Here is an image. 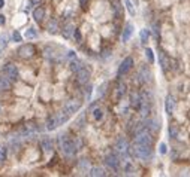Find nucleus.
Wrapping results in <instances>:
<instances>
[{
	"instance_id": "nucleus-31",
	"label": "nucleus",
	"mask_w": 190,
	"mask_h": 177,
	"mask_svg": "<svg viewBox=\"0 0 190 177\" xmlns=\"http://www.w3.org/2000/svg\"><path fill=\"white\" fill-rule=\"evenodd\" d=\"M124 5H126V9L129 10V14L133 17V15H135V8H133L132 2H130V0H124Z\"/></svg>"
},
{
	"instance_id": "nucleus-22",
	"label": "nucleus",
	"mask_w": 190,
	"mask_h": 177,
	"mask_svg": "<svg viewBox=\"0 0 190 177\" xmlns=\"http://www.w3.org/2000/svg\"><path fill=\"white\" fill-rule=\"evenodd\" d=\"M57 30H59V21L55 18H52V19H50V23H48V31L51 34H55Z\"/></svg>"
},
{
	"instance_id": "nucleus-35",
	"label": "nucleus",
	"mask_w": 190,
	"mask_h": 177,
	"mask_svg": "<svg viewBox=\"0 0 190 177\" xmlns=\"http://www.w3.org/2000/svg\"><path fill=\"white\" fill-rule=\"evenodd\" d=\"M79 168L82 170V171H88V161L87 159H82L79 162Z\"/></svg>"
},
{
	"instance_id": "nucleus-20",
	"label": "nucleus",
	"mask_w": 190,
	"mask_h": 177,
	"mask_svg": "<svg viewBox=\"0 0 190 177\" xmlns=\"http://www.w3.org/2000/svg\"><path fill=\"white\" fill-rule=\"evenodd\" d=\"M41 146H42V149L45 152H51L52 150V140L50 137H43L42 140H41Z\"/></svg>"
},
{
	"instance_id": "nucleus-19",
	"label": "nucleus",
	"mask_w": 190,
	"mask_h": 177,
	"mask_svg": "<svg viewBox=\"0 0 190 177\" xmlns=\"http://www.w3.org/2000/svg\"><path fill=\"white\" fill-rule=\"evenodd\" d=\"M43 17H45V9H43L42 6H38V8L33 10V18H35V21L41 23L43 19Z\"/></svg>"
},
{
	"instance_id": "nucleus-28",
	"label": "nucleus",
	"mask_w": 190,
	"mask_h": 177,
	"mask_svg": "<svg viewBox=\"0 0 190 177\" xmlns=\"http://www.w3.org/2000/svg\"><path fill=\"white\" fill-rule=\"evenodd\" d=\"M6 46H8V36L6 34H2L0 36V55H2V52L6 49Z\"/></svg>"
},
{
	"instance_id": "nucleus-3",
	"label": "nucleus",
	"mask_w": 190,
	"mask_h": 177,
	"mask_svg": "<svg viewBox=\"0 0 190 177\" xmlns=\"http://www.w3.org/2000/svg\"><path fill=\"white\" fill-rule=\"evenodd\" d=\"M68 119H69V115L64 113V112H60V113H57V115H52V116H50L48 121H46V130H48V131H54L57 126L66 124Z\"/></svg>"
},
{
	"instance_id": "nucleus-37",
	"label": "nucleus",
	"mask_w": 190,
	"mask_h": 177,
	"mask_svg": "<svg viewBox=\"0 0 190 177\" xmlns=\"http://www.w3.org/2000/svg\"><path fill=\"white\" fill-rule=\"evenodd\" d=\"M169 135H171L172 138H177V137H178V131H177V128L171 126V128H169Z\"/></svg>"
},
{
	"instance_id": "nucleus-17",
	"label": "nucleus",
	"mask_w": 190,
	"mask_h": 177,
	"mask_svg": "<svg viewBox=\"0 0 190 177\" xmlns=\"http://www.w3.org/2000/svg\"><path fill=\"white\" fill-rule=\"evenodd\" d=\"M145 128H148L150 131H159L160 130V122L157 119H148L145 122Z\"/></svg>"
},
{
	"instance_id": "nucleus-21",
	"label": "nucleus",
	"mask_w": 190,
	"mask_h": 177,
	"mask_svg": "<svg viewBox=\"0 0 190 177\" xmlns=\"http://www.w3.org/2000/svg\"><path fill=\"white\" fill-rule=\"evenodd\" d=\"M132 33H133V25L130 24V23H127L124 31H123V42H127L130 39V36H132Z\"/></svg>"
},
{
	"instance_id": "nucleus-16",
	"label": "nucleus",
	"mask_w": 190,
	"mask_h": 177,
	"mask_svg": "<svg viewBox=\"0 0 190 177\" xmlns=\"http://www.w3.org/2000/svg\"><path fill=\"white\" fill-rule=\"evenodd\" d=\"M165 109H166V113L171 115L175 109V100H174L172 95H168L166 97V101H165Z\"/></svg>"
},
{
	"instance_id": "nucleus-41",
	"label": "nucleus",
	"mask_w": 190,
	"mask_h": 177,
	"mask_svg": "<svg viewBox=\"0 0 190 177\" xmlns=\"http://www.w3.org/2000/svg\"><path fill=\"white\" fill-rule=\"evenodd\" d=\"M66 57H68V58H70V60H73V58H75V52H73V51H69Z\"/></svg>"
},
{
	"instance_id": "nucleus-45",
	"label": "nucleus",
	"mask_w": 190,
	"mask_h": 177,
	"mask_svg": "<svg viewBox=\"0 0 190 177\" xmlns=\"http://www.w3.org/2000/svg\"><path fill=\"white\" fill-rule=\"evenodd\" d=\"M3 6H5V0H0V9L3 8Z\"/></svg>"
},
{
	"instance_id": "nucleus-42",
	"label": "nucleus",
	"mask_w": 190,
	"mask_h": 177,
	"mask_svg": "<svg viewBox=\"0 0 190 177\" xmlns=\"http://www.w3.org/2000/svg\"><path fill=\"white\" fill-rule=\"evenodd\" d=\"M87 2H88V0H79V5H81V6H82V8H86Z\"/></svg>"
},
{
	"instance_id": "nucleus-12",
	"label": "nucleus",
	"mask_w": 190,
	"mask_h": 177,
	"mask_svg": "<svg viewBox=\"0 0 190 177\" xmlns=\"http://www.w3.org/2000/svg\"><path fill=\"white\" fill-rule=\"evenodd\" d=\"M132 66H133V58H132V57L124 58V60H123V63L120 64V67H118V76L126 75L130 68H132Z\"/></svg>"
},
{
	"instance_id": "nucleus-25",
	"label": "nucleus",
	"mask_w": 190,
	"mask_h": 177,
	"mask_svg": "<svg viewBox=\"0 0 190 177\" xmlns=\"http://www.w3.org/2000/svg\"><path fill=\"white\" fill-rule=\"evenodd\" d=\"M73 30H75V27L72 24H68L64 27V30H63V37H64V39H70L72 34H73Z\"/></svg>"
},
{
	"instance_id": "nucleus-44",
	"label": "nucleus",
	"mask_w": 190,
	"mask_h": 177,
	"mask_svg": "<svg viewBox=\"0 0 190 177\" xmlns=\"http://www.w3.org/2000/svg\"><path fill=\"white\" fill-rule=\"evenodd\" d=\"M41 0H30V5H38Z\"/></svg>"
},
{
	"instance_id": "nucleus-1",
	"label": "nucleus",
	"mask_w": 190,
	"mask_h": 177,
	"mask_svg": "<svg viewBox=\"0 0 190 177\" xmlns=\"http://www.w3.org/2000/svg\"><path fill=\"white\" fill-rule=\"evenodd\" d=\"M59 144H60L61 152L66 156H73L81 147V140L79 138H70L68 134H61L59 137Z\"/></svg>"
},
{
	"instance_id": "nucleus-34",
	"label": "nucleus",
	"mask_w": 190,
	"mask_h": 177,
	"mask_svg": "<svg viewBox=\"0 0 190 177\" xmlns=\"http://www.w3.org/2000/svg\"><path fill=\"white\" fill-rule=\"evenodd\" d=\"M93 118H95L96 121H100V119L104 118V112L100 109H95L93 110Z\"/></svg>"
},
{
	"instance_id": "nucleus-13",
	"label": "nucleus",
	"mask_w": 190,
	"mask_h": 177,
	"mask_svg": "<svg viewBox=\"0 0 190 177\" xmlns=\"http://www.w3.org/2000/svg\"><path fill=\"white\" fill-rule=\"evenodd\" d=\"M105 164H106L109 168L118 170V167H120V159H118V156H117V155L111 153V155H108V156L105 158Z\"/></svg>"
},
{
	"instance_id": "nucleus-40",
	"label": "nucleus",
	"mask_w": 190,
	"mask_h": 177,
	"mask_svg": "<svg viewBox=\"0 0 190 177\" xmlns=\"http://www.w3.org/2000/svg\"><path fill=\"white\" fill-rule=\"evenodd\" d=\"M166 152H168V147H166V144H165V143H160V153H162V155H165Z\"/></svg>"
},
{
	"instance_id": "nucleus-29",
	"label": "nucleus",
	"mask_w": 190,
	"mask_h": 177,
	"mask_svg": "<svg viewBox=\"0 0 190 177\" xmlns=\"http://www.w3.org/2000/svg\"><path fill=\"white\" fill-rule=\"evenodd\" d=\"M139 37H141V43H147L148 37H150V30H147V28H144V30H141V34H139Z\"/></svg>"
},
{
	"instance_id": "nucleus-39",
	"label": "nucleus",
	"mask_w": 190,
	"mask_h": 177,
	"mask_svg": "<svg viewBox=\"0 0 190 177\" xmlns=\"http://www.w3.org/2000/svg\"><path fill=\"white\" fill-rule=\"evenodd\" d=\"M73 36H75V39H77V42H81V33H79V30H73Z\"/></svg>"
},
{
	"instance_id": "nucleus-36",
	"label": "nucleus",
	"mask_w": 190,
	"mask_h": 177,
	"mask_svg": "<svg viewBox=\"0 0 190 177\" xmlns=\"http://www.w3.org/2000/svg\"><path fill=\"white\" fill-rule=\"evenodd\" d=\"M5 159H6V149L3 146H0V162H3Z\"/></svg>"
},
{
	"instance_id": "nucleus-27",
	"label": "nucleus",
	"mask_w": 190,
	"mask_h": 177,
	"mask_svg": "<svg viewBox=\"0 0 190 177\" xmlns=\"http://www.w3.org/2000/svg\"><path fill=\"white\" fill-rule=\"evenodd\" d=\"M141 101H142L141 95H139V94H133V95H132V107H135V109L138 110Z\"/></svg>"
},
{
	"instance_id": "nucleus-5",
	"label": "nucleus",
	"mask_w": 190,
	"mask_h": 177,
	"mask_svg": "<svg viewBox=\"0 0 190 177\" xmlns=\"http://www.w3.org/2000/svg\"><path fill=\"white\" fill-rule=\"evenodd\" d=\"M115 150H117V153L121 155L124 159H127V156H129V143H127V140L123 138V137H120V138L117 140V144H115Z\"/></svg>"
},
{
	"instance_id": "nucleus-33",
	"label": "nucleus",
	"mask_w": 190,
	"mask_h": 177,
	"mask_svg": "<svg viewBox=\"0 0 190 177\" xmlns=\"http://www.w3.org/2000/svg\"><path fill=\"white\" fill-rule=\"evenodd\" d=\"M145 57L148 58V61H150V64H153V63H154V54H153V49H150V48H147V51H145Z\"/></svg>"
},
{
	"instance_id": "nucleus-10",
	"label": "nucleus",
	"mask_w": 190,
	"mask_h": 177,
	"mask_svg": "<svg viewBox=\"0 0 190 177\" xmlns=\"http://www.w3.org/2000/svg\"><path fill=\"white\" fill-rule=\"evenodd\" d=\"M43 55H45V58L50 60V61H61V57H59V54L55 52V48L54 46H46L45 49H43Z\"/></svg>"
},
{
	"instance_id": "nucleus-2",
	"label": "nucleus",
	"mask_w": 190,
	"mask_h": 177,
	"mask_svg": "<svg viewBox=\"0 0 190 177\" xmlns=\"http://www.w3.org/2000/svg\"><path fill=\"white\" fill-rule=\"evenodd\" d=\"M132 155L141 161H148L153 158V149L151 146H145V144H133L132 147Z\"/></svg>"
},
{
	"instance_id": "nucleus-38",
	"label": "nucleus",
	"mask_w": 190,
	"mask_h": 177,
	"mask_svg": "<svg viewBox=\"0 0 190 177\" xmlns=\"http://www.w3.org/2000/svg\"><path fill=\"white\" fill-rule=\"evenodd\" d=\"M12 39H14V42H21V34L18 31H14L12 33Z\"/></svg>"
},
{
	"instance_id": "nucleus-32",
	"label": "nucleus",
	"mask_w": 190,
	"mask_h": 177,
	"mask_svg": "<svg viewBox=\"0 0 190 177\" xmlns=\"http://www.w3.org/2000/svg\"><path fill=\"white\" fill-rule=\"evenodd\" d=\"M26 37H29V39H36L38 37V31H36L35 28H29L26 31Z\"/></svg>"
},
{
	"instance_id": "nucleus-26",
	"label": "nucleus",
	"mask_w": 190,
	"mask_h": 177,
	"mask_svg": "<svg viewBox=\"0 0 190 177\" xmlns=\"http://www.w3.org/2000/svg\"><path fill=\"white\" fill-rule=\"evenodd\" d=\"M81 67H82V63H81V61H78L77 58H73L72 61H70L69 68L72 70V72H75V73H77V72H78V70H79Z\"/></svg>"
},
{
	"instance_id": "nucleus-24",
	"label": "nucleus",
	"mask_w": 190,
	"mask_h": 177,
	"mask_svg": "<svg viewBox=\"0 0 190 177\" xmlns=\"http://www.w3.org/2000/svg\"><path fill=\"white\" fill-rule=\"evenodd\" d=\"M9 144L14 147V150H17L18 147H20V144H21V137H17V135L9 137Z\"/></svg>"
},
{
	"instance_id": "nucleus-7",
	"label": "nucleus",
	"mask_w": 190,
	"mask_h": 177,
	"mask_svg": "<svg viewBox=\"0 0 190 177\" xmlns=\"http://www.w3.org/2000/svg\"><path fill=\"white\" fill-rule=\"evenodd\" d=\"M81 109V101L79 100H69L64 103V106H63V112L64 113H68V115H73V113H77L78 110Z\"/></svg>"
},
{
	"instance_id": "nucleus-14",
	"label": "nucleus",
	"mask_w": 190,
	"mask_h": 177,
	"mask_svg": "<svg viewBox=\"0 0 190 177\" xmlns=\"http://www.w3.org/2000/svg\"><path fill=\"white\" fill-rule=\"evenodd\" d=\"M159 63H160V66H162V70H163L165 73L169 70L171 67V60L166 57V54L165 52H159Z\"/></svg>"
},
{
	"instance_id": "nucleus-18",
	"label": "nucleus",
	"mask_w": 190,
	"mask_h": 177,
	"mask_svg": "<svg viewBox=\"0 0 190 177\" xmlns=\"http://www.w3.org/2000/svg\"><path fill=\"white\" fill-rule=\"evenodd\" d=\"M88 176H91V177H104V176H106V173H105V170L100 168V167H93V168L88 170Z\"/></svg>"
},
{
	"instance_id": "nucleus-6",
	"label": "nucleus",
	"mask_w": 190,
	"mask_h": 177,
	"mask_svg": "<svg viewBox=\"0 0 190 177\" xmlns=\"http://www.w3.org/2000/svg\"><path fill=\"white\" fill-rule=\"evenodd\" d=\"M35 52H36L35 46L30 45V43H26V45H21V46H20V49H18V57H20V58H24V60L32 58V57L35 55Z\"/></svg>"
},
{
	"instance_id": "nucleus-11",
	"label": "nucleus",
	"mask_w": 190,
	"mask_h": 177,
	"mask_svg": "<svg viewBox=\"0 0 190 177\" xmlns=\"http://www.w3.org/2000/svg\"><path fill=\"white\" fill-rule=\"evenodd\" d=\"M36 134H38V126L35 124H27L21 131V135L26 137V138H33Z\"/></svg>"
},
{
	"instance_id": "nucleus-4",
	"label": "nucleus",
	"mask_w": 190,
	"mask_h": 177,
	"mask_svg": "<svg viewBox=\"0 0 190 177\" xmlns=\"http://www.w3.org/2000/svg\"><path fill=\"white\" fill-rule=\"evenodd\" d=\"M135 144H145V146H151L153 144V135L148 128H141L135 134Z\"/></svg>"
},
{
	"instance_id": "nucleus-8",
	"label": "nucleus",
	"mask_w": 190,
	"mask_h": 177,
	"mask_svg": "<svg viewBox=\"0 0 190 177\" xmlns=\"http://www.w3.org/2000/svg\"><path fill=\"white\" fill-rule=\"evenodd\" d=\"M3 73H5L6 77H9L12 82L18 80V70L14 64H5V66H3Z\"/></svg>"
},
{
	"instance_id": "nucleus-30",
	"label": "nucleus",
	"mask_w": 190,
	"mask_h": 177,
	"mask_svg": "<svg viewBox=\"0 0 190 177\" xmlns=\"http://www.w3.org/2000/svg\"><path fill=\"white\" fill-rule=\"evenodd\" d=\"M124 94H126V85H124V84H120V85H118V88H117L115 97H117V98H121Z\"/></svg>"
},
{
	"instance_id": "nucleus-9",
	"label": "nucleus",
	"mask_w": 190,
	"mask_h": 177,
	"mask_svg": "<svg viewBox=\"0 0 190 177\" xmlns=\"http://www.w3.org/2000/svg\"><path fill=\"white\" fill-rule=\"evenodd\" d=\"M77 80H78V84L86 85L90 80V70H87L86 67H81L77 72Z\"/></svg>"
},
{
	"instance_id": "nucleus-23",
	"label": "nucleus",
	"mask_w": 190,
	"mask_h": 177,
	"mask_svg": "<svg viewBox=\"0 0 190 177\" xmlns=\"http://www.w3.org/2000/svg\"><path fill=\"white\" fill-rule=\"evenodd\" d=\"M11 89V80L0 76V91H9Z\"/></svg>"
},
{
	"instance_id": "nucleus-15",
	"label": "nucleus",
	"mask_w": 190,
	"mask_h": 177,
	"mask_svg": "<svg viewBox=\"0 0 190 177\" xmlns=\"http://www.w3.org/2000/svg\"><path fill=\"white\" fill-rule=\"evenodd\" d=\"M139 80L142 82V84H145V82H150V77H151V73H150V70H148L145 66L144 67H141L139 70Z\"/></svg>"
},
{
	"instance_id": "nucleus-43",
	"label": "nucleus",
	"mask_w": 190,
	"mask_h": 177,
	"mask_svg": "<svg viewBox=\"0 0 190 177\" xmlns=\"http://www.w3.org/2000/svg\"><path fill=\"white\" fill-rule=\"evenodd\" d=\"M5 24V15H0V25Z\"/></svg>"
}]
</instances>
